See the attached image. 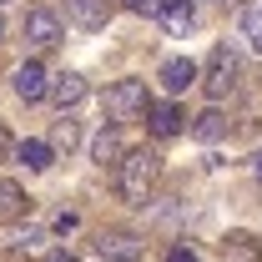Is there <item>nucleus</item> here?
I'll return each mask as SVG.
<instances>
[{
	"instance_id": "nucleus-1",
	"label": "nucleus",
	"mask_w": 262,
	"mask_h": 262,
	"mask_svg": "<svg viewBox=\"0 0 262 262\" xmlns=\"http://www.w3.org/2000/svg\"><path fill=\"white\" fill-rule=\"evenodd\" d=\"M157 177H162V157L157 151H126L121 157V166H116V187H121V196H126L131 207H146V196H151V187H157Z\"/></svg>"
},
{
	"instance_id": "nucleus-2",
	"label": "nucleus",
	"mask_w": 262,
	"mask_h": 262,
	"mask_svg": "<svg viewBox=\"0 0 262 262\" xmlns=\"http://www.w3.org/2000/svg\"><path fill=\"white\" fill-rule=\"evenodd\" d=\"M237 71H242L237 51H232V46H212V56H207V76H202L207 96H212V101L232 96V91H237Z\"/></svg>"
},
{
	"instance_id": "nucleus-3",
	"label": "nucleus",
	"mask_w": 262,
	"mask_h": 262,
	"mask_svg": "<svg viewBox=\"0 0 262 262\" xmlns=\"http://www.w3.org/2000/svg\"><path fill=\"white\" fill-rule=\"evenodd\" d=\"M151 101H146V81H136V76H126V81H116L111 91H106V116L111 121H131V116H141Z\"/></svg>"
},
{
	"instance_id": "nucleus-4",
	"label": "nucleus",
	"mask_w": 262,
	"mask_h": 262,
	"mask_svg": "<svg viewBox=\"0 0 262 262\" xmlns=\"http://www.w3.org/2000/svg\"><path fill=\"white\" fill-rule=\"evenodd\" d=\"M26 40H31V46H40V51L61 46V15H56V10H46V5L26 10Z\"/></svg>"
},
{
	"instance_id": "nucleus-5",
	"label": "nucleus",
	"mask_w": 262,
	"mask_h": 262,
	"mask_svg": "<svg viewBox=\"0 0 262 262\" xmlns=\"http://www.w3.org/2000/svg\"><path fill=\"white\" fill-rule=\"evenodd\" d=\"M116 15V0H66V20L81 31H101Z\"/></svg>"
},
{
	"instance_id": "nucleus-6",
	"label": "nucleus",
	"mask_w": 262,
	"mask_h": 262,
	"mask_svg": "<svg viewBox=\"0 0 262 262\" xmlns=\"http://www.w3.org/2000/svg\"><path fill=\"white\" fill-rule=\"evenodd\" d=\"M96 252L106 262H136L141 252H146V242H141L136 232H101V237H96Z\"/></svg>"
},
{
	"instance_id": "nucleus-7",
	"label": "nucleus",
	"mask_w": 262,
	"mask_h": 262,
	"mask_svg": "<svg viewBox=\"0 0 262 262\" xmlns=\"http://www.w3.org/2000/svg\"><path fill=\"white\" fill-rule=\"evenodd\" d=\"M10 91H15L20 101H40L46 91H51V81H46V66H40V61L15 66V76H10Z\"/></svg>"
},
{
	"instance_id": "nucleus-8",
	"label": "nucleus",
	"mask_w": 262,
	"mask_h": 262,
	"mask_svg": "<svg viewBox=\"0 0 262 262\" xmlns=\"http://www.w3.org/2000/svg\"><path fill=\"white\" fill-rule=\"evenodd\" d=\"M217 257L222 262H262V242L252 232H227V237L217 242Z\"/></svg>"
},
{
	"instance_id": "nucleus-9",
	"label": "nucleus",
	"mask_w": 262,
	"mask_h": 262,
	"mask_svg": "<svg viewBox=\"0 0 262 262\" xmlns=\"http://www.w3.org/2000/svg\"><path fill=\"white\" fill-rule=\"evenodd\" d=\"M121 121H111V126H101L96 131V141H91V162L96 166H121V157H126V151H121Z\"/></svg>"
},
{
	"instance_id": "nucleus-10",
	"label": "nucleus",
	"mask_w": 262,
	"mask_h": 262,
	"mask_svg": "<svg viewBox=\"0 0 262 262\" xmlns=\"http://www.w3.org/2000/svg\"><path fill=\"white\" fill-rule=\"evenodd\" d=\"M196 76H202V71H196V61H187V56H171V61L162 66V86L171 96H182L187 86H196Z\"/></svg>"
},
{
	"instance_id": "nucleus-11",
	"label": "nucleus",
	"mask_w": 262,
	"mask_h": 262,
	"mask_svg": "<svg viewBox=\"0 0 262 262\" xmlns=\"http://www.w3.org/2000/svg\"><path fill=\"white\" fill-rule=\"evenodd\" d=\"M31 212V196L20 192L10 177H0V227H10V222H20Z\"/></svg>"
},
{
	"instance_id": "nucleus-12",
	"label": "nucleus",
	"mask_w": 262,
	"mask_h": 262,
	"mask_svg": "<svg viewBox=\"0 0 262 262\" xmlns=\"http://www.w3.org/2000/svg\"><path fill=\"white\" fill-rule=\"evenodd\" d=\"M46 96L56 101V106H61V111H71V106H76V101L86 96V76H76V71H61V76H56V81H51V91H46Z\"/></svg>"
},
{
	"instance_id": "nucleus-13",
	"label": "nucleus",
	"mask_w": 262,
	"mask_h": 262,
	"mask_svg": "<svg viewBox=\"0 0 262 262\" xmlns=\"http://www.w3.org/2000/svg\"><path fill=\"white\" fill-rule=\"evenodd\" d=\"M227 111H217V106H207V111H202V116H196L192 121V136L196 141H202V146H212V141H222V136H227Z\"/></svg>"
},
{
	"instance_id": "nucleus-14",
	"label": "nucleus",
	"mask_w": 262,
	"mask_h": 262,
	"mask_svg": "<svg viewBox=\"0 0 262 262\" xmlns=\"http://www.w3.org/2000/svg\"><path fill=\"white\" fill-rule=\"evenodd\" d=\"M146 116H151V136H177V131H182V111H177L171 101H151Z\"/></svg>"
},
{
	"instance_id": "nucleus-15",
	"label": "nucleus",
	"mask_w": 262,
	"mask_h": 262,
	"mask_svg": "<svg viewBox=\"0 0 262 262\" xmlns=\"http://www.w3.org/2000/svg\"><path fill=\"white\" fill-rule=\"evenodd\" d=\"M192 20H196L192 0H166V10H162V26H166V35H187V31H192Z\"/></svg>"
},
{
	"instance_id": "nucleus-16",
	"label": "nucleus",
	"mask_w": 262,
	"mask_h": 262,
	"mask_svg": "<svg viewBox=\"0 0 262 262\" xmlns=\"http://www.w3.org/2000/svg\"><path fill=\"white\" fill-rule=\"evenodd\" d=\"M15 151H20L26 171H46V166H51V157H56V146H51V141H20Z\"/></svg>"
},
{
	"instance_id": "nucleus-17",
	"label": "nucleus",
	"mask_w": 262,
	"mask_h": 262,
	"mask_svg": "<svg viewBox=\"0 0 262 262\" xmlns=\"http://www.w3.org/2000/svg\"><path fill=\"white\" fill-rule=\"evenodd\" d=\"M242 35H247V46H252V51H262V0L242 10Z\"/></svg>"
},
{
	"instance_id": "nucleus-18",
	"label": "nucleus",
	"mask_w": 262,
	"mask_h": 262,
	"mask_svg": "<svg viewBox=\"0 0 262 262\" xmlns=\"http://www.w3.org/2000/svg\"><path fill=\"white\" fill-rule=\"evenodd\" d=\"M76 141H81V131H76V121H56V136H51V146H56V151H71Z\"/></svg>"
},
{
	"instance_id": "nucleus-19",
	"label": "nucleus",
	"mask_w": 262,
	"mask_h": 262,
	"mask_svg": "<svg viewBox=\"0 0 262 262\" xmlns=\"http://www.w3.org/2000/svg\"><path fill=\"white\" fill-rule=\"evenodd\" d=\"M136 15H146V20H162V10H166V0H126Z\"/></svg>"
},
{
	"instance_id": "nucleus-20",
	"label": "nucleus",
	"mask_w": 262,
	"mask_h": 262,
	"mask_svg": "<svg viewBox=\"0 0 262 262\" xmlns=\"http://www.w3.org/2000/svg\"><path fill=\"white\" fill-rule=\"evenodd\" d=\"M0 262H31V257H26V242H15V247H0Z\"/></svg>"
},
{
	"instance_id": "nucleus-21",
	"label": "nucleus",
	"mask_w": 262,
	"mask_h": 262,
	"mask_svg": "<svg viewBox=\"0 0 262 262\" xmlns=\"http://www.w3.org/2000/svg\"><path fill=\"white\" fill-rule=\"evenodd\" d=\"M166 262H196V252H192V247H171V252H166Z\"/></svg>"
},
{
	"instance_id": "nucleus-22",
	"label": "nucleus",
	"mask_w": 262,
	"mask_h": 262,
	"mask_svg": "<svg viewBox=\"0 0 262 262\" xmlns=\"http://www.w3.org/2000/svg\"><path fill=\"white\" fill-rule=\"evenodd\" d=\"M56 232H61V237H66V232H76V212H61V217H56Z\"/></svg>"
},
{
	"instance_id": "nucleus-23",
	"label": "nucleus",
	"mask_w": 262,
	"mask_h": 262,
	"mask_svg": "<svg viewBox=\"0 0 262 262\" xmlns=\"http://www.w3.org/2000/svg\"><path fill=\"white\" fill-rule=\"evenodd\" d=\"M10 157V131H5V121H0V162Z\"/></svg>"
},
{
	"instance_id": "nucleus-24",
	"label": "nucleus",
	"mask_w": 262,
	"mask_h": 262,
	"mask_svg": "<svg viewBox=\"0 0 262 262\" xmlns=\"http://www.w3.org/2000/svg\"><path fill=\"white\" fill-rule=\"evenodd\" d=\"M46 262H76V252H66V247H56V252H51Z\"/></svg>"
},
{
	"instance_id": "nucleus-25",
	"label": "nucleus",
	"mask_w": 262,
	"mask_h": 262,
	"mask_svg": "<svg viewBox=\"0 0 262 262\" xmlns=\"http://www.w3.org/2000/svg\"><path fill=\"white\" fill-rule=\"evenodd\" d=\"M252 177L262 182V151H252Z\"/></svg>"
},
{
	"instance_id": "nucleus-26",
	"label": "nucleus",
	"mask_w": 262,
	"mask_h": 262,
	"mask_svg": "<svg viewBox=\"0 0 262 262\" xmlns=\"http://www.w3.org/2000/svg\"><path fill=\"white\" fill-rule=\"evenodd\" d=\"M0 31H5V20H0Z\"/></svg>"
}]
</instances>
